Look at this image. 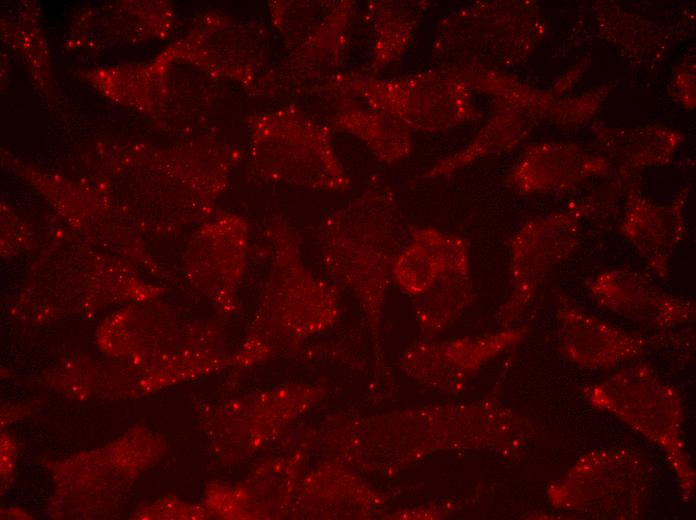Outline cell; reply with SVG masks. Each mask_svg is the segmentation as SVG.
Masks as SVG:
<instances>
[{
	"instance_id": "cell-1",
	"label": "cell",
	"mask_w": 696,
	"mask_h": 520,
	"mask_svg": "<svg viewBox=\"0 0 696 520\" xmlns=\"http://www.w3.org/2000/svg\"><path fill=\"white\" fill-rule=\"evenodd\" d=\"M411 227L392 193H368L318 230L317 245L327 276L351 289L368 311L378 313Z\"/></svg>"
},
{
	"instance_id": "cell-2",
	"label": "cell",
	"mask_w": 696,
	"mask_h": 520,
	"mask_svg": "<svg viewBox=\"0 0 696 520\" xmlns=\"http://www.w3.org/2000/svg\"><path fill=\"white\" fill-rule=\"evenodd\" d=\"M267 238L269 269L257 323L244 346V361L264 358L297 343L328 325L336 308V287L306 266L298 235L286 225L276 224Z\"/></svg>"
},
{
	"instance_id": "cell-3",
	"label": "cell",
	"mask_w": 696,
	"mask_h": 520,
	"mask_svg": "<svg viewBox=\"0 0 696 520\" xmlns=\"http://www.w3.org/2000/svg\"><path fill=\"white\" fill-rule=\"evenodd\" d=\"M578 242L577 225L566 217L531 222L511 238V294L501 311L503 322L513 320L524 309L546 276L572 255Z\"/></svg>"
},
{
	"instance_id": "cell-4",
	"label": "cell",
	"mask_w": 696,
	"mask_h": 520,
	"mask_svg": "<svg viewBox=\"0 0 696 520\" xmlns=\"http://www.w3.org/2000/svg\"><path fill=\"white\" fill-rule=\"evenodd\" d=\"M586 285L599 304L642 325L667 328L695 314L693 303L661 291L643 274L629 268L600 272Z\"/></svg>"
},
{
	"instance_id": "cell-5",
	"label": "cell",
	"mask_w": 696,
	"mask_h": 520,
	"mask_svg": "<svg viewBox=\"0 0 696 520\" xmlns=\"http://www.w3.org/2000/svg\"><path fill=\"white\" fill-rule=\"evenodd\" d=\"M560 346L572 362L586 368H608L637 357L646 346L642 337L619 329L571 304L557 313Z\"/></svg>"
},
{
	"instance_id": "cell-6",
	"label": "cell",
	"mask_w": 696,
	"mask_h": 520,
	"mask_svg": "<svg viewBox=\"0 0 696 520\" xmlns=\"http://www.w3.org/2000/svg\"><path fill=\"white\" fill-rule=\"evenodd\" d=\"M469 267L464 238L432 227H411L394 265L393 282L408 294L421 296L447 271Z\"/></svg>"
},
{
	"instance_id": "cell-7",
	"label": "cell",
	"mask_w": 696,
	"mask_h": 520,
	"mask_svg": "<svg viewBox=\"0 0 696 520\" xmlns=\"http://www.w3.org/2000/svg\"><path fill=\"white\" fill-rule=\"evenodd\" d=\"M210 236L189 249V276L232 300L247 269V227L238 219H231Z\"/></svg>"
},
{
	"instance_id": "cell-8",
	"label": "cell",
	"mask_w": 696,
	"mask_h": 520,
	"mask_svg": "<svg viewBox=\"0 0 696 520\" xmlns=\"http://www.w3.org/2000/svg\"><path fill=\"white\" fill-rule=\"evenodd\" d=\"M649 212L627 219L622 232L653 274L666 280L671 257L684 237V229L676 216L656 210Z\"/></svg>"
},
{
	"instance_id": "cell-9",
	"label": "cell",
	"mask_w": 696,
	"mask_h": 520,
	"mask_svg": "<svg viewBox=\"0 0 696 520\" xmlns=\"http://www.w3.org/2000/svg\"><path fill=\"white\" fill-rule=\"evenodd\" d=\"M472 280L470 267L444 273L421 296V318L426 330L443 327L448 319L470 301Z\"/></svg>"
}]
</instances>
